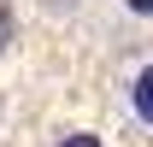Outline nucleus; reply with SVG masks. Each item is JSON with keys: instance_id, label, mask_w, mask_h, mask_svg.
<instances>
[{"instance_id": "obj_1", "label": "nucleus", "mask_w": 153, "mask_h": 147, "mask_svg": "<svg viewBox=\"0 0 153 147\" xmlns=\"http://www.w3.org/2000/svg\"><path fill=\"white\" fill-rule=\"evenodd\" d=\"M130 100H135V118H141V124H153V65L141 76H135V88H130Z\"/></svg>"}, {"instance_id": "obj_2", "label": "nucleus", "mask_w": 153, "mask_h": 147, "mask_svg": "<svg viewBox=\"0 0 153 147\" xmlns=\"http://www.w3.org/2000/svg\"><path fill=\"white\" fill-rule=\"evenodd\" d=\"M59 147H100V135H88V129H76V135H65Z\"/></svg>"}, {"instance_id": "obj_3", "label": "nucleus", "mask_w": 153, "mask_h": 147, "mask_svg": "<svg viewBox=\"0 0 153 147\" xmlns=\"http://www.w3.org/2000/svg\"><path fill=\"white\" fill-rule=\"evenodd\" d=\"M124 6H130V12H141V18L153 12V0H124Z\"/></svg>"}, {"instance_id": "obj_4", "label": "nucleus", "mask_w": 153, "mask_h": 147, "mask_svg": "<svg viewBox=\"0 0 153 147\" xmlns=\"http://www.w3.org/2000/svg\"><path fill=\"white\" fill-rule=\"evenodd\" d=\"M6 41H12V18L0 12V47H6Z\"/></svg>"}]
</instances>
